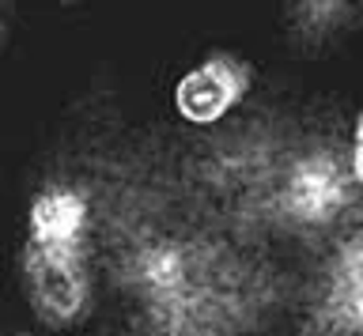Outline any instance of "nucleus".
<instances>
[{
  "label": "nucleus",
  "instance_id": "obj_6",
  "mask_svg": "<svg viewBox=\"0 0 363 336\" xmlns=\"http://www.w3.org/2000/svg\"><path fill=\"white\" fill-rule=\"evenodd\" d=\"M34 253H91V200L76 185H45L27 208V245Z\"/></svg>",
  "mask_w": 363,
  "mask_h": 336
},
{
  "label": "nucleus",
  "instance_id": "obj_5",
  "mask_svg": "<svg viewBox=\"0 0 363 336\" xmlns=\"http://www.w3.org/2000/svg\"><path fill=\"white\" fill-rule=\"evenodd\" d=\"M129 284L152 313L204 291V261L186 238H147L129 257Z\"/></svg>",
  "mask_w": 363,
  "mask_h": 336
},
{
  "label": "nucleus",
  "instance_id": "obj_1",
  "mask_svg": "<svg viewBox=\"0 0 363 336\" xmlns=\"http://www.w3.org/2000/svg\"><path fill=\"white\" fill-rule=\"evenodd\" d=\"M356 197L359 189L352 185L348 148L314 144L280 166V178L272 182V216L288 231L318 234L337 227Z\"/></svg>",
  "mask_w": 363,
  "mask_h": 336
},
{
  "label": "nucleus",
  "instance_id": "obj_4",
  "mask_svg": "<svg viewBox=\"0 0 363 336\" xmlns=\"http://www.w3.org/2000/svg\"><path fill=\"white\" fill-rule=\"evenodd\" d=\"M23 276L34 313L53 329H72L91 313V253L23 250Z\"/></svg>",
  "mask_w": 363,
  "mask_h": 336
},
{
  "label": "nucleus",
  "instance_id": "obj_7",
  "mask_svg": "<svg viewBox=\"0 0 363 336\" xmlns=\"http://www.w3.org/2000/svg\"><path fill=\"white\" fill-rule=\"evenodd\" d=\"M348 151L363 155V106L356 110V117H352V132H348Z\"/></svg>",
  "mask_w": 363,
  "mask_h": 336
},
{
  "label": "nucleus",
  "instance_id": "obj_2",
  "mask_svg": "<svg viewBox=\"0 0 363 336\" xmlns=\"http://www.w3.org/2000/svg\"><path fill=\"white\" fill-rule=\"evenodd\" d=\"M318 336H363V231H348L325 250L306 302Z\"/></svg>",
  "mask_w": 363,
  "mask_h": 336
},
{
  "label": "nucleus",
  "instance_id": "obj_3",
  "mask_svg": "<svg viewBox=\"0 0 363 336\" xmlns=\"http://www.w3.org/2000/svg\"><path fill=\"white\" fill-rule=\"evenodd\" d=\"M250 87H254L250 61L231 50H212L174 80L170 103H174V114L186 125L208 129L235 114V106L250 95Z\"/></svg>",
  "mask_w": 363,
  "mask_h": 336
}]
</instances>
